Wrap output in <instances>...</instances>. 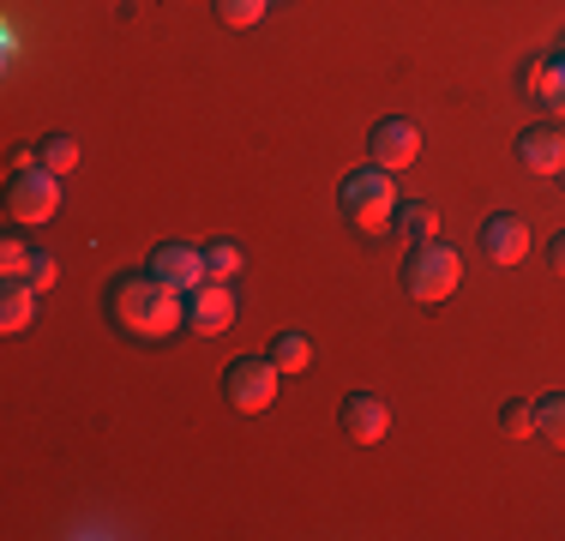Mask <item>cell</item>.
<instances>
[{"mask_svg": "<svg viewBox=\"0 0 565 541\" xmlns=\"http://www.w3.org/2000/svg\"><path fill=\"white\" fill-rule=\"evenodd\" d=\"M109 319H115V331L157 343V337H174L186 325V295L169 289L151 270L145 277H115L109 283Z\"/></svg>", "mask_w": 565, "mask_h": 541, "instance_id": "1", "label": "cell"}, {"mask_svg": "<svg viewBox=\"0 0 565 541\" xmlns=\"http://www.w3.org/2000/svg\"><path fill=\"white\" fill-rule=\"evenodd\" d=\"M338 205L343 216L361 229V235H380V229H392V216H397V181H392V169H380V162H367V169H355L349 181L338 187Z\"/></svg>", "mask_w": 565, "mask_h": 541, "instance_id": "2", "label": "cell"}, {"mask_svg": "<svg viewBox=\"0 0 565 541\" xmlns=\"http://www.w3.org/2000/svg\"><path fill=\"white\" fill-rule=\"evenodd\" d=\"M457 277H463V259H457V247H439V241H422V247L409 253V265H403V289L422 307L446 301L457 289Z\"/></svg>", "mask_w": 565, "mask_h": 541, "instance_id": "3", "label": "cell"}, {"mask_svg": "<svg viewBox=\"0 0 565 541\" xmlns=\"http://www.w3.org/2000/svg\"><path fill=\"white\" fill-rule=\"evenodd\" d=\"M7 211L12 223H49L61 211V174H49L43 162L12 174V193H7Z\"/></svg>", "mask_w": 565, "mask_h": 541, "instance_id": "4", "label": "cell"}, {"mask_svg": "<svg viewBox=\"0 0 565 541\" xmlns=\"http://www.w3.org/2000/svg\"><path fill=\"white\" fill-rule=\"evenodd\" d=\"M277 379H282V368L271 356L265 361H235V368L223 373V397L235 403L241 415H253V410H265V403H277Z\"/></svg>", "mask_w": 565, "mask_h": 541, "instance_id": "5", "label": "cell"}, {"mask_svg": "<svg viewBox=\"0 0 565 541\" xmlns=\"http://www.w3.org/2000/svg\"><path fill=\"white\" fill-rule=\"evenodd\" d=\"M235 289H228V277H205L199 289H186V331H199V337H217L235 325Z\"/></svg>", "mask_w": 565, "mask_h": 541, "instance_id": "6", "label": "cell"}, {"mask_svg": "<svg viewBox=\"0 0 565 541\" xmlns=\"http://www.w3.org/2000/svg\"><path fill=\"white\" fill-rule=\"evenodd\" d=\"M151 277H163L169 289H199V283L211 277V265H205V253L199 247H186V241H169V247H157L151 253Z\"/></svg>", "mask_w": 565, "mask_h": 541, "instance_id": "7", "label": "cell"}, {"mask_svg": "<svg viewBox=\"0 0 565 541\" xmlns=\"http://www.w3.org/2000/svg\"><path fill=\"white\" fill-rule=\"evenodd\" d=\"M481 247H488V259L493 265H523V253H530V223L523 216H488V229H481Z\"/></svg>", "mask_w": 565, "mask_h": 541, "instance_id": "8", "label": "cell"}, {"mask_svg": "<svg viewBox=\"0 0 565 541\" xmlns=\"http://www.w3.org/2000/svg\"><path fill=\"white\" fill-rule=\"evenodd\" d=\"M343 433H349L355 445H380L385 433H392V410H385L373 391H355V397L343 403Z\"/></svg>", "mask_w": 565, "mask_h": 541, "instance_id": "9", "label": "cell"}, {"mask_svg": "<svg viewBox=\"0 0 565 541\" xmlns=\"http://www.w3.org/2000/svg\"><path fill=\"white\" fill-rule=\"evenodd\" d=\"M422 157V132L409 127V120H380V127H373V162H380V169H403V162H415Z\"/></svg>", "mask_w": 565, "mask_h": 541, "instance_id": "10", "label": "cell"}, {"mask_svg": "<svg viewBox=\"0 0 565 541\" xmlns=\"http://www.w3.org/2000/svg\"><path fill=\"white\" fill-rule=\"evenodd\" d=\"M518 157L535 174H565V127H530L518 139Z\"/></svg>", "mask_w": 565, "mask_h": 541, "instance_id": "11", "label": "cell"}, {"mask_svg": "<svg viewBox=\"0 0 565 541\" xmlns=\"http://www.w3.org/2000/svg\"><path fill=\"white\" fill-rule=\"evenodd\" d=\"M530 91H535V103L547 108V115H559L565 120V54H542V61L530 66Z\"/></svg>", "mask_w": 565, "mask_h": 541, "instance_id": "12", "label": "cell"}, {"mask_svg": "<svg viewBox=\"0 0 565 541\" xmlns=\"http://www.w3.org/2000/svg\"><path fill=\"white\" fill-rule=\"evenodd\" d=\"M36 314V289L24 277H7V289H0V331H24Z\"/></svg>", "mask_w": 565, "mask_h": 541, "instance_id": "13", "label": "cell"}, {"mask_svg": "<svg viewBox=\"0 0 565 541\" xmlns=\"http://www.w3.org/2000/svg\"><path fill=\"white\" fill-rule=\"evenodd\" d=\"M36 157H43L49 174H73L78 169V139H73V132H49V139L36 145Z\"/></svg>", "mask_w": 565, "mask_h": 541, "instance_id": "14", "label": "cell"}, {"mask_svg": "<svg viewBox=\"0 0 565 541\" xmlns=\"http://www.w3.org/2000/svg\"><path fill=\"white\" fill-rule=\"evenodd\" d=\"M392 223H397L409 241H434V229H439V211L415 199V205H397V216H392Z\"/></svg>", "mask_w": 565, "mask_h": 541, "instance_id": "15", "label": "cell"}, {"mask_svg": "<svg viewBox=\"0 0 565 541\" xmlns=\"http://www.w3.org/2000/svg\"><path fill=\"white\" fill-rule=\"evenodd\" d=\"M271 361H277L282 373H301L307 361H313V343H307V331H282L277 349H271Z\"/></svg>", "mask_w": 565, "mask_h": 541, "instance_id": "16", "label": "cell"}, {"mask_svg": "<svg viewBox=\"0 0 565 541\" xmlns=\"http://www.w3.org/2000/svg\"><path fill=\"white\" fill-rule=\"evenodd\" d=\"M535 433H542V439H554L559 452H565V391H554V397L535 403Z\"/></svg>", "mask_w": 565, "mask_h": 541, "instance_id": "17", "label": "cell"}, {"mask_svg": "<svg viewBox=\"0 0 565 541\" xmlns=\"http://www.w3.org/2000/svg\"><path fill=\"white\" fill-rule=\"evenodd\" d=\"M265 7H271V0H217V19L228 31H247V24L265 19Z\"/></svg>", "mask_w": 565, "mask_h": 541, "instance_id": "18", "label": "cell"}, {"mask_svg": "<svg viewBox=\"0 0 565 541\" xmlns=\"http://www.w3.org/2000/svg\"><path fill=\"white\" fill-rule=\"evenodd\" d=\"M205 265H211V277H228V283H235L241 247H235V241H211V247H205Z\"/></svg>", "mask_w": 565, "mask_h": 541, "instance_id": "19", "label": "cell"}, {"mask_svg": "<svg viewBox=\"0 0 565 541\" xmlns=\"http://www.w3.org/2000/svg\"><path fill=\"white\" fill-rule=\"evenodd\" d=\"M500 433H505V439H530V433H535V410H530V403H505V410H500Z\"/></svg>", "mask_w": 565, "mask_h": 541, "instance_id": "20", "label": "cell"}, {"mask_svg": "<svg viewBox=\"0 0 565 541\" xmlns=\"http://www.w3.org/2000/svg\"><path fill=\"white\" fill-rule=\"evenodd\" d=\"M31 259H36V253L24 247L19 235H7V241H0V270H7V277H24V270H31Z\"/></svg>", "mask_w": 565, "mask_h": 541, "instance_id": "21", "label": "cell"}, {"mask_svg": "<svg viewBox=\"0 0 565 541\" xmlns=\"http://www.w3.org/2000/svg\"><path fill=\"white\" fill-rule=\"evenodd\" d=\"M55 277H61L55 253H36V259H31V270H24V283H31L36 295H43V289H55Z\"/></svg>", "mask_w": 565, "mask_h": 541, "instance_id": "22", "label": "cell"}, {"mask_svg": "<svg viewBox=\"0 0 565 541\" xmlns=\"http://www.w3.org/2000/svg\"><path fill=\"white\" fill-rule=\"evenodd\" d=\"M547 265H554L559 277H565V229H559V235H554V247H547Z\"/></svg>", "mask_w": 565, "mask_h": 541, "instance_id": "23", "label": "cell"}, {"mask_svg": "<svg viewBox=\"0 0 565 541\" xmlns=\"http://www.w3.org/2000/svg\"><path fill=\"white\" fill-rule=\"evenodd\" d=\"M559 54H565V43H559Z\"/></svg>", "mask_w": 565, "mask_h": 541, "instance_id": "24", "label": "cell"}]
</instances>
